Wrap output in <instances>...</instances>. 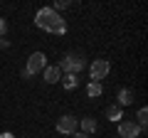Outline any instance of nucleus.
<instances>
[{
	"mask_svg": "<svg viewBox=\"0 0 148 138\" xmlns=\"http://www.w3.org/2000/svg\"><path fill=\"white\" fill-rule=\"evenodd\" d=\"M72 136H74V138H89V136H86V133H82V131H77V133H72Z\"/></svg>",
	"mask_w": 148,
	"mask_h": 138,
	"instance_id": "dca6fc26",
	"label": "nucleus"
},
{
	"mask_svg": "<svg viewBox=\"0 0 148 138\" xmlns=\"http://www.w3.org/2000/svg\"><path fill=\"white\" fill-rule=\"evenodd\" d=\"M42 77H45V81H47V84H57L59 79H62V72H59V67L57 64H47V67H45V72H42Z\"/></svg>",
	"mask_w": 148,
	"mask_h": 138,
	"instance_id": "6e6552de",
	"label": "nucleus"
},
{
	"mask_svg": "<svg viewBox=\"0 0 148 138\" xmlns=\"http://www.w3.org/2000/svg\"><path fill=\"white\" fill-rule=\"evenodd\" d=\"M69 5H72V3H67V0H57V3L52 5V10H54V12H59V10H67Z\"/></svg>",
	"mask_w": 148,
	"mask_h": 138,
	"instance_id": "4468645a",
	"label": "nucleus"
},
{
	"mask_svg": "<svg viewBox=\"0 0 148 138\" xmlns=\"http://www.w3.org/2000/svg\"><path fill=\"white\" fill-rule=\"evenodd\" d=\"M106 118H109L111 123H121V121H123V109L119 106V104L109 106V109H106Z\"/></svg>",
	"mask_w": 148,
	"mask_h": 138,
	"instance_id": "1a4fd4ad",
	"label": "nucleus"
},
{
	"mask_svg": "<svg viewBox=\"0 0 148 138\" xmlns=\"http://www.w3.org/2000/svg\"><path fill=\"white\" fill-rule=\"evenodd\" d=\"M62 86L67 91H72V89H77V84H79V74H62Z\"/></svg>",
	"mask_w": 148,
	"mask_h": 138,
	"instance_id": "9d476101",
	"label": "nucleus"
},
{
	"mask_svg": "<svg viewBox=\"0 0 148 138\" xmlns=\"http://www.w3.org/2000/svg\"><path fill=\"white\" fill-rule=\"evenodd\" d=\"M0 138H15V136H12L10 131H3V133H0Z\"/></svg>",
	"mask_w": 148,
	"mask_h": 138,
	"instance_id": "f3484780",
	"label": "nucleus"
},
{
	"mask_svg": "<svg viewBox=\"0 0 148 138\" xmlns=\"http://www.w3.org/2000/svg\"><path fill=\"white\" fill-rule=\"evenodd\" d=\"M119 136L121 138H138L141 136V128L136 121H121L119 123Z\"/></svg>",
	"mask_w": 148,
	"mask_h": 138,
	"instance_id": "423d86ee",
	"label": "nucleus"
},
{
	"mask_svg": "<svg viewBox=\"0 0 148 138\" xmlns=\"http://www.w3.org/2000/svg\"><path fill=\"white\" fill-rule=\"evenodd\" d=\"M109 72H111V64L106 62V59H94V62L89 64V77H91V81L106 79V77H109Z\"/></svg>",
	"mask_w": 148,
	"mask_h": 138,
	"instance_id": "20e7f679",
	"label": "nucleus"
},
{
	"mask_svg": "<svg viewBox=\"0 0 148 138\" xmlns=\"http://www.w3.org/2000/svg\"><path fill=\"white\" fill-rule=\"evenodd\" d=\"M136 123H138V128H141V133L146 131V123H148V109H146V106L138 109V113H136Z\"/></svg>",
	"mask_w": 148,
	"mask_h": 138,
	"instance_id": "ddd939ff",
	"label": "nucleus"
},
{
	"mask_svg": "<svg viewBox=\"0 0 148 138\" xmlns=\"http://www.w3.org/2000/svg\"><path fill=\"white\" fill-rule=\"evenodd\" d=\"M104 94V86H101V81H89V86H86V96L89 99H96V96Z\"/></svg>",
	"mask_w": 148,
	"mask_h": 138,
	"instance_id": "f8f14e48",
	"label": "nucleus"
},
{
	"mask_svg": "<svg viewBox=\"0 0 148 138\" xmlns=\"http://www.w3.org/2000/svg\"><path fill=\"white\" fill-rule=\"evenodd\" d=\"M35 25L49 35H64L67 32V20L59 12H54L52 8H40L35 15Z\"/></svg>",
	"mask_w": 148,
	"mask_h": 138,
	"instance_id": "f257e3e1",
	"label": "nucleus"
},
{
	"mask_svg": "<svg viewBox=\"0 0 148 138\" xmlns=\"http://www.w3.org/2000/svg\"><path fill=\"white\" fill-rule=\"evenodd\" d=\"M57 67L64 74H79L82 69L86 67V59H84V54H79V52H69V54H64V59Z\"/></svg>",
	"mask_w": 148,
	"mask_h": 138,
	"instance_id": "f03ea898",
	"label": "nucleus"
},
{
	"mask_svg": "<svg viewBox=\"0 0 148 138\" xmlns=\"http://www.w3.org/2000/svg\"><path fill=\"white\" fill-rule=\"evenodd\" d=\"M79 128H82V133H94L96 131V118H91V116H86V118H79Z\"/></svg>",
	"mask_w": 148,
	"mask_h": 138,
	"instance_id": "9b49d317",
	"label": "nucleus"
},
{
	"mask_svg": "<svg viewBox=\"0 0 148 138\" xmlns=\"http://www.w3.org/2000/svg\"><path fill=\"white\" fill-rule=\"evenodd\" d=\"M116 99H119V106H131L133 104V99H136V94H133V89H128V86H121L119 89V94H116Z\"/></svg>",
	"mask_w": 148,
	"mask_h": 138,
	"instance_id": "0eeeda50",
	"label": "nucleus"
},
{
	"mask_svg": "<svg viewBox=\"0 0 148 138\" xmlns=\"http://www.w3.org/2000/svg\"><path fill=\"white\" fill-rule=\"evenodd\" d=\"M77 131H79V118H74L72 113H64L57 121V133H62V136H72Z\"/></svg>",
	"mask_w": 148,
	"mask_h": 138,
	"instance_id": "39448f33",
	"label": "nucleus"
},
{
	"mask_svg": "<svg viewBox=\"0 0 148 138\" xmlns=\"http://www.w3.org/2000/svg\"><path fill=\"white\" fill-rule=\"evenodd\" d=\"M45 67H47V57H45V52H32L30 57H27V67L22 69V77L30 79V77L45 72Z\"/></svg>",
	"mask_w": 148,
	"mask_h": 138,
	"instance_id": "7ed1b4c3",
	"label": "nucleus"
},
{
	"mask_svg": "<svg viewBox=\"0 0 148 138\" xmlns=\"http://www.w3.org/2000/svg\"><path fill=\"white\" fill-rule=\"evenodd\" d=\"M5 32H8V20L0 17V37H5Z\"/></svg>",
	"mask_w": 148,
	"mask_h": 138,
	"instance_id": "2eb2a0df",
	"label": "nucleus"
}]
</instances>
